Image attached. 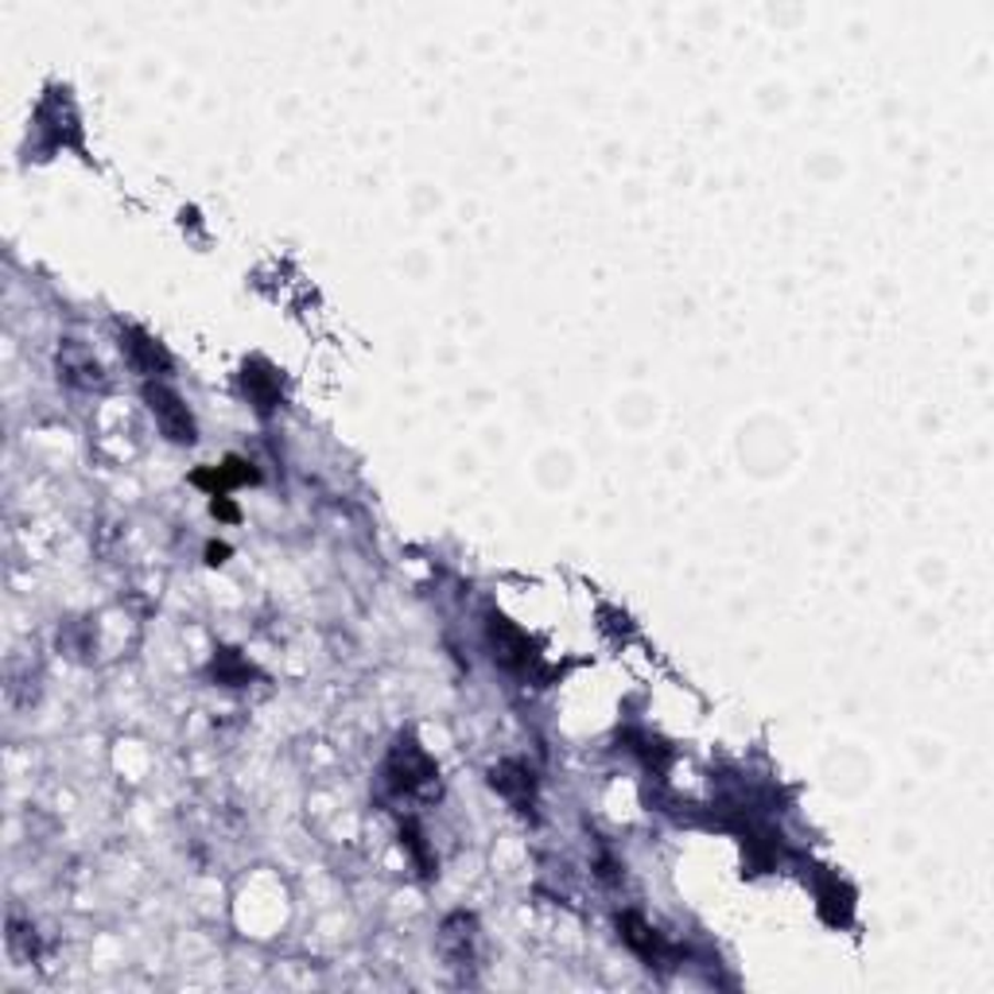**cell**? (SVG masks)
I'll list each match as a JSON object with an SVG mask.
<instances>
[{
	"label": "cell",
	"instance_id": "cell-5",
	"mask_svg": "<svg viewBox=\"0 0 994 994\" xmlns=\"http://www.w3.org/2000/svg\"><path fill=\"white\" fill-rule=\"evenodd\" d=\"M474 917L467 913H455V917L444 920V932H439V948H444L447 963L451 968H467L470 955H474Z\"/></svg>",
	"mask_w": 994,
	"mask_h": 994
},
{
	"label": "cell",
	"instance_id": "cell-1",
	"mask_svg": "<svg viewBox=\"0 0 994 994\" xmlns=\"http://www.w3.org/2000/svg\"><path fill=\"white\" fill-rule=\"evenodd\" d=\"M385 777H389V789L393 793H428L436 785L439 769L436 762L428 757V750L419 746L412 734L396 739V746L389 750V762H385Z\"/></svg>",
	"mask_w": 994,
	"mask_h": 994
},
{
	"label": "cell",
	"instance_id": "cell-3",
	"mask_svg": "<svg viewBox=\"0 0 994 994\" xmlns=\"http://www.w3.org/2000/svg\"><path fill=\"white\" fill-rule=\"evenodd\" d=\"M485 637H490L493 660H498L502 668H510V673H528V668L536 665L533 642H528L525 633H521L505 614H490V622H485Z\"/></svg>",
	"mask_w": 994,
	"mask_h": 994
},
{
	"label": "cell",
	"instance_id": "cell-9",
	"mask_svg": "<svg viewBox=\"0 0 994 994\" xmlns=\"http://www.w3.org/2000/svg\"><path fill=\"white\" fill-rule=\"evenodd\" d=\"M261 370V365H245V389L249 393H253V401H256V408L261 412H269L272 404L280 401V385H276V378H272V373H256Z\"/></svg>",
	"mask_w": 994,
	"mask_h": 994
},
{
	"label": "cell",
	"instance_id": "cell-8",
	"mask_svg": "<svg viewBox=\"0 0 994 994\" xmlns=\"http://www.w3.org/2000/svg\"><path fill=\"white\" fill-rule=\"evenodd\" d=\"M124 338H129L124 346H129V358L136 362V370H144V373H164L167 370V353H164V346H160L156 338H149L144 330H136V327L124 330Z\"/></svg>",
	"mask_w": 994,
	"mask_h": 994
},
{
	"label": "cell",
	"instance_id": "cell-7",
	"mask_svg": "<svg viewBox=\"0 0 994 994\" xmlns=\"http://www.w3.org/2000/svg\"><path fill=\"white\" fill-rule=\"evenodd\" d=\"M58 370H63V378L70 381V385H83V389L106 385V378H101V365L94 362L90 353H86L83 346H75V342H66L63 350H58Z\"/></svg>",
	"mask_w": 994,
	"mask_h": 994
},
{
	"label": "cell",
	"instance_id": "cell-2",
	"mask_svg": "<svg viewBox=\"0 0 994 994\" xmlns=\"http://www.w3.org/2000/svg\"><path fill=\"white\" fill-rule=\"evenodd\" d=\"M144 401H149L160 432H164L172 444H195V419H190L187 404H183V396L175 393L172 385L149 381V385H144Z\"/></svg>",
	"mask_w": 994,
	"mask_h": 994
},
{
	"label": "cell",
	"instance_id": "cell-4",
	"mask_svg": "<svg viewBox=\"0 0 994 994\" xmlns=\"http://www.w3.org/2000/svg\"><path fill=\"white\" fill-rule=\"evenodd\" d=\"M490 785L502 793L505 800H513L521 812H528V805H533V773H528V765H521V762L493 765V769H490Z\"/></svg>",
	"mask_w": 994,
	"mask_h": 994
},
{
	"label": "cell",
	"instance_id": "cell-6",
	"mask_svg": "<svg viewBox=\"0 0 994 994\" xmlns=\"http://www.w3.org/2000/svg\"><path fill=\"white\" fill-rule=\"evenodd\" d=\"M618 929H622V940L642 955V960L660 963V955L668 952L665 940L657 937V929H653L645 917H637V913H622V917H618Z\"/></svg>",
	"mask_w": 994,
	"mask_h": 994
}]
</instances>
